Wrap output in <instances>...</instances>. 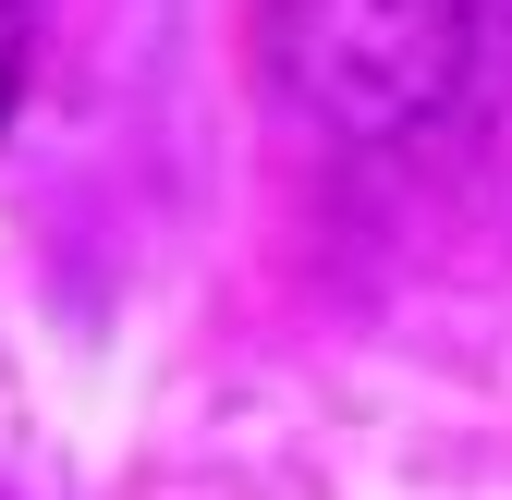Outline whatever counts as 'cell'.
I'll return each mask as SVG.
<instances>
[{"instance_id": "1", "label": "cell", "mask_w": 512, "mask_h": 500, "mask_svg": "<svg viewBox=\"0 0 512 500\" xmlns=\"http://www.w3.org/2000/svg\"><path fill=\"white\" fill-rule=\"evenodd\" d=\"M269 74L330 135H427L476 74V0H269Z\"/></svg>"}, {"instance_id": "2", "label": "cell", "mask_w": 512, "mask_h": 500, "mask_svg": "<svg viewBox=\"0 0 512 500\" xmlns=\"http://www.w3.org/2000/svg\"><path fill=\"white\" fill-rule=\"evenodd\" d=\"M13 98H25V13L0 0V122H13Z\"/></svg>"}]
</instances>
